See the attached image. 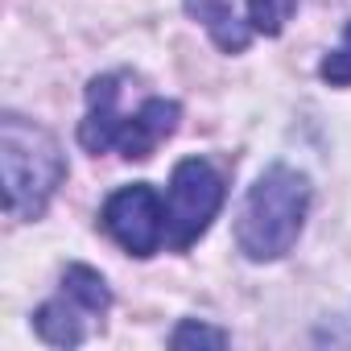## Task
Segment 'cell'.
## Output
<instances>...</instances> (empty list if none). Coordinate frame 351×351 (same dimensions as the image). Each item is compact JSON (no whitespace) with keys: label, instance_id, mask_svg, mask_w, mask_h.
Segmentation results:
<instances>
[{"label":"cell","instance_id":"5","mask_svg":"<svg viewBox=\"0 0 351 351\" xmlns=\"http://www.w3.org/2000/svg\"><path fill=\"white\" fill-rule=\"evenodd\" d=\"M124 75H95L87 83V116L79 120V145L87 153H108L120 149L128 112H120V95H124Z\"/></svg>","mask_w":351,"mask_h":351},{"label":"cell","instance_id":"12","mask_svg":"<svg viewBox=\"0 0 351 351\" xmlns=\"http://www.w3.org/2000/svg\"><path fill=\"white\" fill-rule=\"evenodd\" d=\"M318 75H322L330 87H351V21H347V29H343V46L322 58Z\"/></svg>","mask_w":351,"mask_h":351},{"label":"cell","instance_id":"10","mask_svg":"<svg viewBox=\"0 0 351 351\" xmlns=\"http://www.w3.org/2000/svg\"><path fill=\"white\" fill-rule=\"evenodd\" d=\"M298 0H248V25L252 34H265V38H277L285 29V21L293 17Z\"/></svg>","mask_w":351,"mask_h":351},{"label":"cell","instance_id":"2","mask_svg":"<svg viewBox=\"0 0 351 351\" xmlns=\"http://www.w3.org/2000/svg\"><path fill=\"white\" fill-rule=\"evenodd\" d=\"M0 169H5V211L13 219H42L66 178V157L50 128L5 112L0 116Z\"/></svg>","mask_w":351,"mask_h":351},{"label":"cell","instance_id":"3","mask_svg":"<svg viewBox=\"0 0 351 351\" xmlns=\"http://www.w3.org/2000/svg\"><path fill=\"white\" fill-rule=\"evenodd\" d=\"M228 195L223 173L207 157H182L169 173V191H165V244L173 252H186L207 236L211 219L219 215Z\"/></svg>","mask_w":351,"mask_h":351},{"label":"cell","instance_id":"6","mask_svg":"<svg viewBox=\"0 0 351 351\" xmlns=\"http://www.w3.org/2000/svg\"><path fill=\"white\" fill-rule=\"evenodd\" d=\"M178 120H182V104L178 99L149 95L136 112H128V124H124V136H120L116 153L128 157V161H149L161 141H169L173 132H178Z\"/></svg>","mask_w":351,"mask_h":351},{"label":"cell","instance_id":"11","mask_svg":"<svg viewBox=\"0 0 351 351\" xmlns=\"http://www.w3.org/2000/svg\"><path fill=\"white\" fill-rule=\"evenodd\" d=\"M169 347H178V351H186V347H228V330H219V326H207V322H195V318H182L178 326H173V335H169Z\"/></svg>","mask_w":351,"mask_h":351},{"label":"cell","instance_id":"7","mask_svg":"<svg viewBox=\"0 0 351 351\" xmlns=\"http://www.w3.org/2000/svg\"><path fill=\"white\" fill-rule=\"evenodd\" d=\"M186 13L195 21H203V29L211 34V42L223 50V54H244L248 50V38H252V25H244L232 9V0H182Z\"/></svg>","mask_w":351,"mask_h":351},{"label":"cell","instance_id":"9","mask_svg":"<svg viewBox=\"0 0 351 351\" xmlns=\"http://www.w3.org/2000/svg\"><path fill=\"white\" fill-rule=\"evenodd\" d=\"M62 293H66L71 302H79L91 318H104V314L112 310V289H108V281H104L91 265H71V269L62 273Z\"/></svg>","mask_w":351,"mask_h":351},{"label":"cell","instance_id":"4","mask_svg":"<svg viewBox=\"0 0 351 351\" xmlns=\"http://www.w3.org/2000/svg\"><path fill=\"white\" fill-rule=\"evenodd\" d=\"M104 232L136 261H149L161 244H165V203L149 182H132L120 186L104 211H99Z\"/></svg>","mask_w":351,"mask_h":351},{"label":"cell","instance_id":"8","mask_svg":"<svg viewBox=\"0 0 351 351\" xmlns=\"http://www.w3.org/2000/svg\"><path fill=\"white\" fill-rule=\"evenodd\" d=\"M83 318H91V314H87L79 302H71L66 293H58L54 302H46V306L34 314V326H38V335H42L50 347H79V343L87 339Z\"/></svg>","mask_w":351,"mask_h":351},{"label":"cell","instance_id":"1","mask_svg":"<svg viewBox=\"0 0 351 351\" xmlns=\"http://www.w3.org/2000/svg\"><path fill=\"white\" fill-rule=\"evenodd\" d=\"M306 211H310V178L289 165H269L248 186L240 219H236L240 252L256 265L281 261L298 244Z\"/></svg>","mask_w":351,"mask_h":351}]
</instances>
